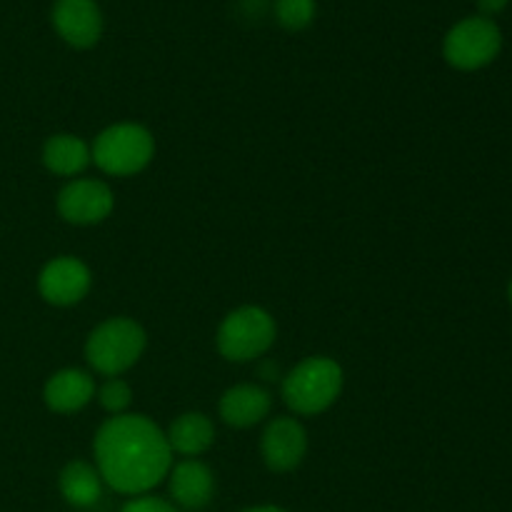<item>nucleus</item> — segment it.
Returning a JSON list of instances; mask_svg holds the SVG:
<instances>
[{
  "mask_svg": "<svg viewBox=\"0 0 512 512\" xmlns=\"http://www.w3.org/2000/svg\"><path fill=\"white\" fill-rule=\"evenodd\" d=\"M93 463L105 488L120 495H148L173 468L165 430L140 413L108 418L93 438Z\"/></svg>",
  "mask_w": 512,
  "mask_h": 512,
  "instance_id": "1",
  "label": "nucleus"
},
{
  "mask_svg": "<svg viewBox=\"0 0 512 512\" xmlns=\"http://www.w3.org/2000/svg\"><path fill=\"white\" fill-rule=\"evenodd\" d=\"M343 388V365L328 355H310L280 378V398L295 418L328 413L340 400Z\"/></svg>",
  "mask_w": 512,
  "mask_h": 512,
  "instance_id": "2",
  "label": "nucleus"
},
{
  "mask_svg": "<svg viewBox=\"0 0 512 512\" xmlns=\"http://www.w3.org/2000/svg\"><path fill=\"white\" fill-rule=\"evenodd\" d=\"M148 350V333L128 315H115L95 325L85 340V363L90 373L103 378H123L140 363Z\"/></svg>",
  "mask_w": 512,
  "mask_h": 512,
  "instance_id": "3",
  "label": "nucleus"
},
{
  "mask_svg": "<svg viewBox=\"0 0 512 512\" xmlns=\"http://www.w3.org/2000/svg\"><path fill=\"white\" fill-rule=\"evenodd\" d=\"M278 340V323L270 310L260 305H240L230 310L218 325L215 348L228 363H255Z\"/></svg>",
  "mask_w": 512,
  "mask_h": 512,
  "instance_id": "4",
  "label": "nucleus"
},
{
  "mask_svg": "<svg viewBox=\"0 0 512 512\" xmlns=\"http://www.w3.org/2000/svg\"><path fill=\"white\" fill-rule=\"evenodd\" d=\"M93 165L110 178H130L153 163L155 138L140 123H113L90 143Z\"/></svg>",
  "mask_w": 512,
  "mask_h": 512,
  "instance_id": "5",
  "label": "nucleus"
},
{
  "mask_svg": "<svg viewBox=\"0 0 512 512\" xmlns=\"http://www.w3.org/2000/svg\"><path fill=\"white\" fill-rule=\"evenodd\" d=\"M503 50V30L493 18L468 15L458 20L443 38V58L460 73L488 68Z\"/></svg>",
  "mask_w": 512,
  "mask_h": 512,
  "instance_id": "6",
  "label": "nucleus"
},
{
  "mask_svg": "<svg viewBox=\"0 0 512 512\" xmlns=\"http://www.w3.org/2000/svg\"><path fill=\"white\" fill-rule=\"evenodd\" d=\"M55 210L75 228H93L105 223L115 210V193L100 178H73L58 190Z\"/></svg>",
  "mask_w": 512,
  "mask_h": 512,
  "instance_id": "7",
  "label": "nucleus"
},
{
  "mask_svg": "<svg viewBox=\"0 0 512 512\" xmlns=\"http://www.w3.org/2000/svg\"><path fill=\"white\" fill-rule=\"evenodd\" d=\"M308 430L295 415H275L265 420L260 433V458L270 473H293L308 455Z\"/></svg>",
  "mask_w": 512,
  "mask_h": 512,
  "instance_id": "8",
  "label": "nucleus"
},
{
  "mask_svg": "<svg viewBox=\"0 0 512 512\" xmlns=\"http://www.w3.org/2000/svg\"><path fill=\"white\" fill-rule=\"evenodd\" d=\"M93 273L88 263L75 255H58L48 260L38 273V293L53 308H73L88 298Z\"/></svg>",
  "mask_w": 512,
  "mask_h": 512,
  "instance_id": "9",
  "label": "nucleus"
},
{
  "mask_svg": "<svg viewBox=\"0 0 512 512\" xmlns=\"http://www.w3.org/2000/svg\"><path fill=\"white\" fill-rule=\"evenodd\" d=\"M50 25L65 45L90 50L103 38L105 18L98 0H55L50 8Z\"/></svg>",
  "mask_w": 512,
  "mask_h": 512,
  "instance_id": "10",
  "label": "nucleus"
},
{
  "mask_svg": "<svg viewBox=\"0 0 512 512\" xmlns=\"http://www.w3.org/2000/svg\"><path fill=\"white\" fill-rule=\"evenodd\" d=\"M273 413V393L258 383L230 385L218 400V418L228 428L248 430L265 423Z\"/></svg>",
  "mask_w": 512,
  "mask_h": 512,
  "instance_id": "11",
  "label": "nucleus"
},
{
  "mask_svg": "<svg viewBox=\"0 0 512 512\" xmlns=\"http://www.w3.org/2000/svg\"><path fill=\"white\" fill-rule=\"evenodd\" d=\"M170 503L178 510L208 508L215 495V473L200 458H183L168 473Z\"/></svg>",
  "mask_w": 512,
  "mask_h": 512,
  "instance_id": "12",
  "label": "nucleus"
},
{
  "mask_svg": "<svg viewBox=\"0 0 512 512\" xmlns=\"http://www.w3.org/2000/svg\"><path fill=\"white\" fill-rule=\"evenodd\" d=\"M95 390H98V383L90 370L60 368L45 380L43 403L50 413L75 415L93 403Z\"/></svg>",
  "mask_w": 512,
  "mask_h": 512,
  "instance_id": "13",
  "label": "nucleus"
},
{
  "mask_svg": "<svg viewBox=\"0 0 512 512\" xmlns=\"http://www.w3.org/2000/svg\"><path fill=\"white\" fill-rule=\"evenodd\" d=\"M45 170L58 178H80L85 170L93 165L90 143L75 133H55L50 135L40 150Z\"/></svg>",
  "mask_w": 512,
  "mask_h": 512,
  "instance_id": "14",
  "label": "nucleus"
},
{
  "mask_svg": "<svg viewBox=\"0 0 512 512\" xmlns=\"http://www.w3.org/2000/svg\"><path fill=\"white\" fill-rule=\"evenodd\" d=\"M170 450L180 458H200L215 445V423L203 410L180 413L165 430Z\"/></svg>",
  "mask_w": 512,
  "mask_h": 512,
  "instance_id": "15",
  "label": "nucleus"
},
{
  "mask_svg": "<svg viewBox=\"0 0 512 512\" xmlns=\"http://www.w3.org/2000/svg\"><path fill=\"white\" fill-rule=\"evenodd\" d=\"M58 490L70 508L88 510L100 503L105 483L95 463L88 460H70L58 473Z\"/></svg>",
  "mask_w": 512,
  "mask_h": 512,
  "instance_id": "16",
  "label": "nucleus"
},
{
  "mask_svg": "<svg viewBox=\"0 0 512 512\" xmlns=\"http://www.w3.org/2000/svg\"><path fill=\"white\" fill-rule=\"evenodd\" d=\"M273 15L280 28L288 33H300L313 25L318 15V0H275Z\"/></svg>",
  "mask_w": 512,
  "mask_h": 512,
  "instance_id": "17",
  "label": "nucleus"
},
{
  "mask_svg": "<svg viewBox=\"0 0 512 512\" xmlns=\"http://www.w3.org/2000/svg\"><path fill=\"white\" fill-rule=\"evenodd\" d=\"M95 400L110 418L125 415L130 413V405H133V388L125 378H105L95 390Z\"/></svg>",
  "mask_w": 512,
  "mask_h": 512,
  "instance_id": "18",
  "label": "nucleus"
},
{
  "mask_svg": "<svg viewBox=\"0 0 512 512\" xmlns=\"http://www.w3.org/2000/svg\"><path fill=\"white\" fill-rule=\"evenodd\" d=\"M120 512H180V510L175 508L170 500L148 493V495H135V498H130L128 503L120 508Z\"/></svg>",
  "mask_w": 512,
  "mask_h": 512,
  "instance_id": "19",
  "label": "nucleus"
},
{
  "mask_svg": "<svg viewBox=\"0 0 512 512\" xmlns=\"http://www.w3.org/2000/svg\"><path fill=\"white\" fill-rule=\"evenodd\" d=\"M475 5H478V15L495 20V15H500L508 8L510 0H475Z\"/></svg>",
  "mask_w": 512,
  "mask_h": 512,
  "instance_id": "20",
  "label": "nucleus"
},
{
  "mask_svg": "<svg viewBox=\"0 0 512 512\" xmlns=\"http://www.w3.org/2000/svg\"><path fill=\"white\" fill-rule=\"evenodd\" d=\"M260 378L265 380V383H273V380H280L278 378V365H273V363H265V365H260Z\"/></svg>",
  "mask_w": 512,
  "mask_h": 512,
  "instance_id": "21",
  "label": "nucleus"
},
{
  "mask_svg": "<svg viewBox=\"0 0 512 512\" xmlns=\"http://www.w3.org/2000/svg\"><path fill=\"white\" fill-rule=\"evenodd\" d=\"M240 512H288V510L278 508V505H255V508H245Z\"/></svg>",
  "mask_w": 512,
  "mask_h": 512,
  "instance_id": "22",
  "label": "nucleus"
},
{
  "mask_svg": "<svg viewBox=\"0 0 512 512\" xmlns=\"http://www.w3.org/2000/svg\"><path fill=\"white\" fill-rule=\"evenodd\" d=\"M508 300H510V305H512V280L508 283Z\"/></svg>",
  "mask_w": 512,
  "mask_h": 512,
  "instance_id": "23",
  "label": "nucleus"
}]
</instances>
